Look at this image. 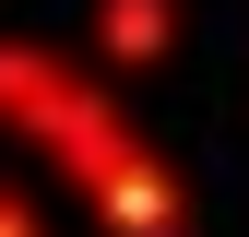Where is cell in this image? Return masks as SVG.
<instances>
[{"label": "cell", "instance_id": "cell-1", "mask_svg": "<svg viewBox=\"0 0 249 237\" xmlns=\"http://www.w3.org/2000/svg\"><path fill=\"white\" fill-rule=\"evenodd\" d=\"M0 131H12V142H36V154L83 190V178H95L119 142L142 131V118L119 107L95 71H71V59H48V48H24V36H0Z\"/></svg>", "mask_w": 249, "mask_h": 237}, {"label": "cell", "instance_id": "cell-2", "mask_svg": "<svg viewBox=\"0 0 249 237\" xmlns=\"http://www.w3.org/2000/svg\"><path fill=\"white\" fill-rule=\"evenodd\" d=\"M83 202H95V225H107V237H190V190H178V166L154 154L142 131L119 142L95 178H83Z\"/></svg>", "mask_w": 249, "mask_h": 237}, {"label": "cell", "instance_id": "cell-3", "mask_svg": "<svg viewBox=\"0 0 249 237\" xmlns=\"http://www.w3.org/2000/svg\"><path fill=\"white\" fill-rule=\"evenodd\" d=\"M178 48V0H95V59L107 71H154Z\"/></svg>", "mask_w": 249, "mask_h": 237}, {"label": "cell", "instance_id": "cell-4", "mask_svg": "<svg viewBox=\"0 0 249 237\" xmlns=\"http://www.w3.org/2000/svg\"><path fill=\"white\" fill-rule=\"evenodd\" d=\"M0 237H48V225H36V202H24V190H0Z\"/></svg>", "mask_w": 249, "mask_h": 237}]
</instances>
